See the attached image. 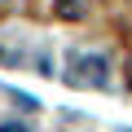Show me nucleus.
Segmentation results:
<instances>
[{"label":"nucleus","instance_id":"nucleus-1","mask_svg":"<svg viewBox=\"0 0 132 132\" xmlns=\"http://www.w3.org/2000/svg\"><path fill=\"white\" fill-rule=\"evenodd\" d=\"M75 66L84 71V75H79V84H97V88L106 84V57H97V53H93V57H88V53H79V57H75Z\"/></svg>","mask_w":132,"mask_h":132},{"label":"nucleus","instance_id":"nucleus-2","mask_svg":"<svg viewBox=\"0 0 132 132\" xmlns=\"http://www.w3.org/2000/svg\"><path fill=\"white\" fill-rule=\"evenodd\" d=\"M84 13V0H57V18H66V22H75Z\"/></svg>","mask_w":132,"mask_h":132},{"label":"nucleus","instance_id":"nucleus-3","mask_svg":"<svg viewBox=\"0 0 132 132\" xmlns=\"http://www.w3.org/2000/svg\"><path fill=\"white\" fill-rule=\"evenodd\" d=\"M0 132H27L22 123H5V128H0Z\"/></svg>","mask_w":132,"mask_h":132}]
</instances>
